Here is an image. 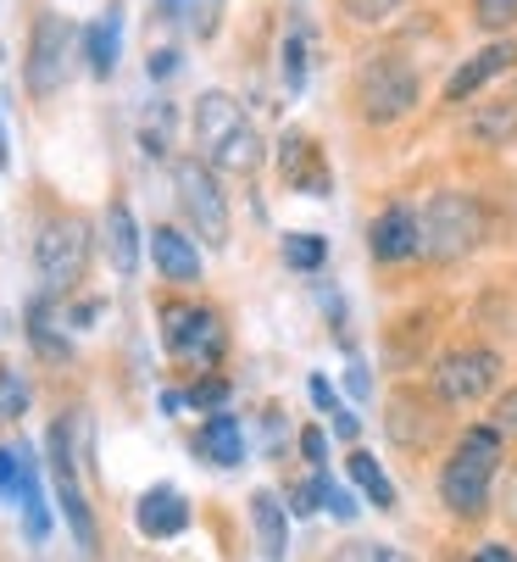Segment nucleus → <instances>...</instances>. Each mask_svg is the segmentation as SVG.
<instances>
[{"mask_svg":"<svg viewBox=\"0 0 517 562\" xmlns=\"http://www.w3.org/2000/svg\"><path fill=\"white\" fill-rule=\"evenodd\" d=\"M473 562H517V557H512V551H506V546H484V551H479V557H473Z\"/></svg>","mask_w":517,"mask_h":562,"instance_id":"a19ab883","label":"nucleus"},{"mask_svg":"<svg viewBox=\"0 0 517 562\" xmlns=\"http://www.w3.org/2000/svg\"><path fill=\"white\" fill-rule=\"evenodd\" d=\"M334 429H339V440H357V429H362V424H357L351 413H345V407H334Z\"/></svg>","mask_w":517,"mask_h":562,"instance_id":"4c0bfd02","label":"nucleus"},{"mask_svg":"<svg viewBox=\"0 0 517 562\" xmlns=\"http://www.w3.org/2000/svg\"><path fill=\"white\" fill-rule=\"evenodd\" d=\"M195 145L206 156V168L217 173H256V162H262V134L250 128L239 101L223 90H206L195 101Z\"/></svg>","mask_w":517,"mask_h":562,"instance_id":"f257e3e1","label":"nucleus"},{"mask_svg":"<svg viewBox=\"0 0 517 562\" xmlns=\"http://www.w3.org/2000/svg\"><path fill=\"white\" fill-rule=\"evenodd\" d=\"M517 61V45L512 40H501V45H490V50H479L473 61H462L457 72H451V85H446V101H468L473 90H484L495 72H506Z\"/></svg>","mask_w":517,"mask_h":562,"instance_id":"2eb2a0df","label":"nucleus"},{"mask_svg":"<svg viewBox=\"0 0 517 562\" xmlns=\"http://www.w3.org/2000/svg\"><path fill=\"white\" fill-rule=\"evenodd\" d=\"M223 7H228V0H190V12H184L190 34H195V40H217V29H223Z\"/></svg>","mask_w":517,"mask_h":562,"instance_id":"b1692460","label":"nucleus"},{"mask_svg":"<svg viewBox=\"0 0 517 562\" xmlns=\"http://www.w3.org/2000/svg\"><path fill=\"white\" fill-rule=\"evenodd\" d=\"M384 429H390L395 446L423 451L428 440L440 435V407H435V401H428L423 390H395V395L384 401Z\"/></svg>","mask_w":517,"mask_h":562,"instance_id":"9b49d317","label":"nucleus"},{"mask_svg":"<svg viewBox=\"0 0 517 562\" xmlns=\"http://www.w3.org/2000/svg\"><path fill=\"white\" fill-rule=\"evenodd\" d=\"M172 190H179V206H184V217L195 223V234L206 239V246H228V201H223L212 168L190 162V156L172 162Z\"/></svg>","mask_w":517,"mask_h":562,"instance_id":"6e6552de","label":"nucleus"},{"mask_svg":"<svg viewBox=\"0 0 517 562\" xmlns=\"http://www.w3.org/2000/svg\"><path fill=\"white\" fill-rule=\"evenodd\" d=\"M351 479L368 491V502H373V507H395V485L384 479V468H379L368 451H351Z\"/></svg>","mask_w":517,"mask_h":562,"instance_id":"4be33fe9","label":"nucleus"},{"mask_svg":"<svg viewBox=\"0 0 517 562\" xmlns=\"http://www.w3.org/2000/svg\"><path fill=\"white\" fill-rule=\"evenodd\" d=\"M323 507H328V513H334L339 524H351V518L362 513V507H357V496H351V491H339L334 479H323Z\"/></svg>","mask_w":517,"mask_h":562,"instance_id":"c85d7f7f","label":"nucleus"},{"mask_svg":"<svg viewBox=\"0 0 517 562\" xmlns=\"http://www.w3.org/2000/svg\"><path fill=\"white\" fill-rule=\"evenodd\" d=\"M201 451H206V462H217V468H239V462H245V435H239V418L212 413V418H206V429H201Z\"/></svg>","mask_w":517,"mask_h":562,"instance_id":"6ab92c4d","label":"nucleus"},{"mask_svg":"<svg viewBox=\"0 0 517 562\" xmlns=\"http://www.w3.org/2000/svg\"><path fill=\"white\" fill-rule=\"evenodd\" d=\"M395 7H406V0H345V12H351L357 23H384Z\"/></svg>","mask_w":517,"mask_h":562,"instance_id":"c756f323","label":"nucleus"},{"mask_svg":"<svg viewBox=\"0 0 517 562\" xmlns=\"http://www.w3.org/2000/svg\"><path fill=\"white\" fill-rule=\"evenodd\" d=\"M139 535H150V540H167V535H184L190 529V502L179 496V491H167V485H156V491H145L139 496Z\"/></svg>","mask_w":517,"mask_h":562,"instance_id":"ddd939ff","label":"nucleus"},{"mask_svg":"<svg viewBox=\"0 0 517 562\" xmlns=\"http://www.w3.org/2000/svg\"><path fill=\"white\" fill-rule=\"evenodd\" d=\"M161 340L179 362H195V368H212L228 346L223 335V317L206 312V306H184V301H167L161 306Z\"/></svg>","mask_w":517,"mask_h":562,"instance_id":"0eeeda50","label":"nucleus"},{"mask_svg":"<svg viewBox=\"0 0 517 562\" xmlns=\"http://www.w3.org/2000/svg\"><path fill=\"white\" fill-rule=\"evenodd\" d=\"M184 12H190V0H156V18L161 23H184Z\"/></svg>","mask_w":517,"mask_h":562,"instance_id":"c9c22d12","label":"nucleus"},{"mask_svg":"<svg viewBox=\"0 0 517 562\" xmlns=\"http://www.w3.org/2000/svg\"><path fill=\"white\" fill-rule=\"evenodd\" d=\"M479 246H484V212H479V201L462 195V190L428 195V206L417 212V251L428 262H462Z\"/></svg>","mask_w":517,"mask_h":562,"instance_id":"f03ea898","label":"nucleus"},{"mask_svg":"<svg viewBox=\"0 0 517 562\" xmlns=\"http://www.w3.org/2000/svg\"><path fill=\"white\" fill-rule=\"evenodd\" d=\"M368 239H373V257H379V262H406V257H417V212H406V206L379 212L373 228H368Z\"/></svg>","mask_w":517,"mask_h":562,"instance_id":"f8f14e48","label":"nucleus"},{"mask_svg":"<svg viewBox=\"0 0 517 562\" xmlns=\"http://www.w3.org/2000/svg\"><path fill=\"white\" fill-rule=\"evenodd\" d=\"M501 468V429H468L440 473V496L457 518H479L490 502V479Z\"/></svg>","mask_w":517,"mask_h":562,"instance_id":"7ed1b4c3","label":"nucleus"},{"mask_svg":"<svg viewBox=\"0 0 517 562\" xmlns=\"http://www.w3.org/2000/svg\"><path fill=\"white\" fill-rule=\"evenodd\" d=\"M150 257H156L161 279H172V284H195L201 279V251H195V239H184L179 228H150Z\"/></svg>","mask_w":517,"mask_h":562,"instance_id":"4468645a","label":"nucleus"},{"mask_svg":"<svg viewBox=\"0 0 517 562\" xmlns=\"http://www.w3.org/2000/svg\"><path fill=\"white\" fill-rule=\"evenodd\" d=\"M495 429H501V435H517V390H506V395L495 401Z\"/></svg>","mask_w":517,"mask_h":562,"instance_id":"f704fd0d","label":"nucleus"},{"mask_svg":"<svg viewBox=\"0 0 517 562\" xmlns=\"http://www.w3.org/2000/svg\"><path fill=\"white\" fill-rule=\"evenodd\" d=\"M357 106L368 123H395L417 106V72L401 56H368V67L357 72Z\"/></svg>","mask_w":517,"mask_h":562,"instance_id":"423d86ee","label":"nucleus"},{"mask_svg":"<svg viewBox=\"0 0 517 562\" xmlns=\"http://www.w3.org/2000/svg\"><path fill=\"white\" fill-rule=\"evenodd\" d=\"M312 401H317L323 413H334V407H339V401H334V390H328V379H312Z\"/></svg>","mask_w":517,"mask_h":562,"instance_id":"58836bf2","label":"nucleus"},{"mask_svg":"<svg viewBox=\"0 0 517 562\" xmlns=\"http://www.w3.org/2000/svg\"><path fill=\"white\" fill-rule=\"evenodd\" d=\"M501 379V357L484 351V346H462V351H446L440 368H435V390L440 401H479L490 395Z\"/></svg>","mask_w":517,"mask_h":562,"instance_id":"1a4fd4ad","label":"nucleus"},{"mask_svg":"<svg viewBox=\"0 0 517 562\" xmlns=\"http://www.w3.org/2000/svg\"><path fill=\"white\" fill-rule=\"evenodd\" d=\"M250 524H256V546H262V562H284L290 551V524L273 491H256L250 496Z\"/></svg>","mask_w":517,"mask_h":562,"instance_id":"dca6fc26","label":"nucleus"},{"mask_svg":"<svg viewBox=\"0 0 517 562\" xmlns=\"http://www.w3.org/2000/svg\"><path fill=\"white\" fill-rule=\"evenodd\" d=\"M473 23L490 29V34L512 29V23H517V0H473Z\"/></svg>","mask_w":517,"mask_h":562,"instance_id":"393cba45","label":"nucleus"},{"mask_svg":"<svg viewBox=\"0 0 517 562\" xmlns=\"http://www.w3.org/2000/svg\"><path fill=\"white\" fill-rule=\"evenodd\" d=\"M334 562H412L406 551H395V546H373V540H357V546H345Z\"/></svg>","mask_w":517,"mask_h":562,"instance_id":"a878e982","label":"nucleus"},{"mask_svg":"<svg viewBox=\"0 0 517 562\" xmlns=\"http://www.w3.org/2000/svg\"><path fill=\"white\" fill-rule=\"evenodd\" d=\"M468 128H473L479 145H512V139H517V101H490V106H479Z\"/></svg>","mask_w":517,"mask_h":562,"instance_id":"aec40b11","label":"nucleus"},{"mask_svg":"<svg viewBox=\"0 0 517 562\" xmlns=\"http://www.w3.org/2000/svg\"><path fill=\"white\" fill-rule=\"evenodd\" d=\"M50 479H56V502H61V518L72 524V540L83 551H95V518H90V502L78 491V473H72V451H67V424L50 429Z\"/></svg>","mask_w":517,"mask_h":562,"instance_id":"9d476101","label":"nucleus"},{"mask_svg":"<svg viewBox=\"0 0 517 562\" xmlns=\"http://www.w3.org/2000/svg\"><path fill=\"white\" fill-rule=\"evenodd\" d=\"M117 12H106L90 34H83V50H90V72L95 78H112V67H117Z\"/></svg>","mask_w":517,"mask_h":562,"instance_id":"412c9836","label":"nucleus"},{"mask_svg":"<svg viewBox=\"0 0 517 562\" xmlns=\"http://www.w3.org/2000/svg\"><path fill=\"white\" fill-rule=\"evenodd\" d=\"M301 451H306V462H323V451H328V446H323V435H317V429H301Z\"/></svg>","mask_w":517,"mask_h":562,"instance_id":"e433bc0d","label":"nucleus"},{"mask_svg":"<svg viewBox=\"0 0 517 562\" xmlns=\"http://www.w3.org/2000/svg\"><path fill=\"white\" fill-rule=\"evenodd\" d=\"M34 268H40L45 295H67L83 279V268H90V223L78 212L45 217V228L34 239Z\"/></svg>","mask_w":517,"mask_h":562,"instance_id":"20e7f679","label":"nucleus"},{"mask_svg":"<svg viewBox=\"0 0 517 562\" xmlns=\"http://www.w3.org/2000/svg\"><path fill=\"white\" fill-rule=\"evenodd\" d=\"M106 257H112V268L123 279H134V268H139V228H134V212L123 201L106 206Z\"/></svg>","mask_w":517,"mask_h":562,"instance_id":"f3484780","label":"nucleus"},{"mask_svg":"<svg viewBox=\"0 0 517 562\" xmlns=\"http://www.w3.org/2000/svg\"><path fill=\"white\" fill-rule=\"evenodd\" d=\"M72 23L61 12H40L34 18V34H29V61H23V85L34 101H50L61 85H67V72H72Z\"/></svg>","mask_w":517,"mask_h":562,"instance_id":"39448f33","label":"nucleus"},{"mask_svg":"<svg viewBox=\"0 0 517 562\" xmlns=\"http://www.w3.org/2000/svg\"><path fill=\"white\" fill-rule=\"evenodd\" d=\"M23 407H29V390H23V379H18V373H0V413L18 418Z\"/></svg>","mask_w":517,"mask_h":562,"instance_id":"7c9ffc66","label":"nucleus"},{"mask_svg":"<svg viewBox=\"0 0 517 562\" xmlns=\"http://www.w3.org/2000/svg\"><path fill=\"white\" fill-rule=\"evenodd\" d=\"M284 85H290L295 95L306 90V45H301V34L284 40Z\"/></svg>","mask_w":517,"mask_h":562,"instance_id":"bb28decb","label":"nucleus"},{"mask_svg":"<svg viewBox=\"0 0 517 562\" xmlns=\"http://www.w3.org/2000/svg\"><path fill=\"white\" fill-rule=\"evenodd\" d=\"M167 128H172V112H167V106H156V112L145 117V128H139V139H145V150H150V156H167Z\"/></svg>","mask_w":517,"mask_h":562,"instance_id":"cd10ccee","label":"nucleus"},{"mask_svg":"<svg viewBox=\"0 0 517 562\" xmlns=\"http://www.w3.org/2000/svg\"><path fill=\"white\" fill-rule=\"evenodd\" d=\"M312 139L306 134H284V145H279V168H284V179L295 184V190H312V195H323L328 190V179H323V168L312 162Z\"/></svg>","mask_w":517,"mask_h":562,"instance_id":"a211bd4d","label":"nucleus"},{"mask_svg":"<svg viewBox=\"0 0 517 562\" xmlns=\"http://www.w3.org/2000/svg\"><path fill=\"white\" fill-rule=\"evenodd\" d=\"M323 257H328V246H323L317 234H290V239H284V262H290L295 273H317Z\"/></svg>","mask_w":517,"mask_h":562,"instance_id":"5701e85b","label":"nucleus"},{"mask_svg":"<svg viewBox=\"0 0 517 562\" xmlns=\"http://www.w3.org/2000/svg\"><path fill=\"white\" fill-rule=\"evenodd\" d=\"M0 168H12V145H7V128H0Z\"/></svg>","mask_w":517,"mask_h":562,"instance_id":"79ce46f5","label":"nucleus"},{"mask_svg":"<svg viewBox=\"0 0 517 562\" xmlns=\"http://www.w3.org/2000/svg\"><path fill=\"white\" fill-rule=\"evenodd\" d=\"M18 468H23V457L12 446H0V496H18Z\"/></svg>","mask_w":517,"mask_h":562,"instance_id":"72a5a7b5","label":"nucleus"},{"mask_svg":"<svg viewBox=\"0 0 517 562\" xmlns=\"http://www.w3.org/2000/svg\"><path fill=\"white\" fill-rule=\"evenodd\" d=\"M172 67H179V56H172V50H156V56H150V78H167Z\"/></svg>","mask_w":517,"mask_h":562,"instance_id":"ea45409f","label":"nucleus"},{"mask_svg":"<svg viewBox=\"0 0 517 562\" xmlns=\"http://www.w3.org/2000/svg\"><path fill=\"white\" fill-rule=\"evenodd\" d=\"M317 502H323V473L312 479V485H295V491H290V513H295V518L317 513Z\"/></svg>","mask_w":517,"mask_h":562,"instance_id":"2f4dec72","label":"nucleus"},{"mask_svg":"<svg viewBox=\"0 0 517 562\" xmlns=\"http://www.w3.org/2000/svg\"><path fill=\"white\" fill-rule=\"evenodd\" d=\"M506 513L517 518V473H512V491H506Z\"/></svg>","mask_w":517,"mask_h":562,"instance_id":"37998d69","label":"nucleus"},{"mask_svg":"<svg viewBox=\"0 0 517 562\" xmlns=\"http://www.w3.org/2000/svg\"><path fill=\"white\" fill-rule=\"evenodd\" d=\"M223 395H228V384H223V379H201L184 401H190V407H223Z\"/></svg>","mask_w":517,"mask_h":562,"instance_id":"473e14b6","label":"nucleus"}]
</instances>
